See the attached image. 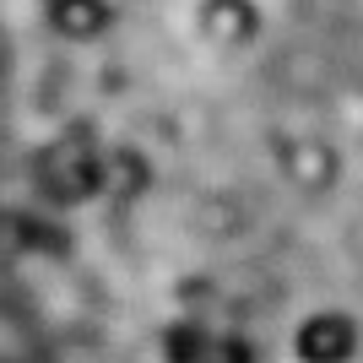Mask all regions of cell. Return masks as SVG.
I'll return each instance as SVG.
<instances>
[{"mask_svg": "<svg viewBox=\"0 0 363 363\" xmlns=\"http://www.w3.org/2000/svg\"><path fill=\"white\" fill-rule=\"evenodd\" d=\"M201 33H206L217 49H244L260 33V16H255L250 0H206V6H201Z\"/></svg>", "mask_w": 363, "mask_h": 363, "instance_id": "obj_1", "label": "cell"}, {"mask_svg": "<svg viewBox=\"0 0 363 363\" xmlns=\"http://www.w3.org/2000/svg\"><path fill=\"white\" fill-rule=\"evenodd\" d=\"M108 22V0H49V28H60L65 38H98Z\"/></svg>", "mask_w": 363, "mask_h": 363, "instance_id": "obj_2", "label": "cell"}]
</instances>
